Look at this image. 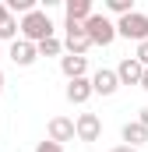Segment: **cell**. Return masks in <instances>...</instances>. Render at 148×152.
Segmentation results:
<instances>
[{"mask_svg":"<svg viewBox=\"0 0 148 152\" xmlns=\"http://www.w3.org/2000/svg\"><path fill=\"white\" fill-rule=\"evenodd\" d=\"M116 78H120V85H138V88H141L145 64H141L138 57H123V60H120V67H116Z\"/></svg>","mask_w":148,"mask_h":152,"instance_id":"obj_8","label":"cell"},{"mask_svg":"<svg viewBox=\"0 0 148 152\" xmlns=\"http://www.w3.org/2000/svg\"><path fill=\"white\" fill-rule=\"evenodd\" d=\"M64 96H67V103H74V106H85V103L95 96V88H92V78H74V81H67Z\"/></svg>","mask_w":148,"mask_h":152,"instance_id":"obj_9","label":"cell"},{"mask_svg":"<svg viewBox=\"0 0 148 152\" xmlns=\"http://www.w3.org/2000/svg\"><path fill=\"white\" fill-rule=\"evenodd\" d=\"M46 134H49V142L64 145V142H74V138H78V127H74L71 117H53V120L46 124Z\"/></svg>","mask_w":148,"mask_h":152,"instance_id":"obj_7","label":"cell"},{"mask_svg":"<svg viewBox=\"0 0 148 152\" xmlns=\"http://www.w3.org/2000/svg\"><path fill=\"white\" fill-rule=\"evenodd\" d=\"M60 71H64V78H67V81L85 78V75H88V57H74V53L60 57Z\"/></svg>","mask_w":148,"mask_h":152,"instance_id":"obj_12","label":"cell"},{"mask_svg":"<svg viewBox=\"0 0 148 152\" xmlns=\"http://www.w3.org/2000/svg\"><path fill=\"white\" fill-rule=\"evenodd\" d=\"M106 7H110L113 14H120V18L134 14V0H106Z\"/></svg>","mask_w":148,"mask_h":152,"instance_id":"obj_15","label":"cell"},{"mask_svg":"<svg viewBox=\"0 0 148 152\" xmlns=\"http://www.w3.org/2000/svg\"><path fill=\"white\" fill-rule=\"evenodd\" d=\"M138 120H141V124L148 127V106H141V110H138Z\"/></svg>","mask_w":148,"mask_h":152,"instance_id":"obj_19","label":"cell"},{"mask_svg":"<svg viewBox=\"0 0 148 152\" xmlns=\"http://www.w3.org/2000/svg\"><path fill=\"white\" fill-rule=\"evenodd\" d=\"M64 50L74 53V57H85V53L92 50V39H88V32H85V25L64 21Z\"/></svg>","mask_w":148,"mask_h":152,"instance_id":"obj_3","label":"cell"},{"mask_svg":"<svg viewBox=\"0 0 148 152\" xmlns=\"http://www.w3.org/2000/svg\"><path fill=\"white\" fill-rule=\"evenodd\" d=\"M53 32H57V28H53V21H49V14H46V11H32V14H25V18H21V39H28V42H46V39H53Z\"/></svg>","mask_w":148,"mask_h":152,"instance_id":"obj_1","label":"cell"},{"mask_svg":"<svg viewBox=\"0 0 148 152\" xmlns=\"http://www.w3.org/2000/svg\"><path fill=\"white\" fill-rule=\"evenodd\" d=\"M134 57H138V60H141V64L148 67V42H138V50H134Z\"/></svg>","mask_w":148,"mask_h":152,"instance_id":"obj_17","label":"cell"},{"mask_svg":"<svg viewBox=\"0 0 148 152\" xmlns=\"http://www.w3.org/2000/svg\"><path fill=\"white\" fill-rule=\"evenodd\" d=\"M110 152H138V149H131V145H113Z\"/></svg>","mask_w":148,"mask_h":152,"instance_id":"obj_20","label":"cell"},{"mask_svg":"<svg viewBox=\"0 0 148 152\" xmlns=\"http://www.w3.org/2000/svg\"><path fill=\"white\" fill-rule=\"evenodd\" d=\"M120 138H123V145H131V149H141L148 142V127L141 120H127L123 124V131H120Z\"/></svg>","mask_w":148,"mask_h":152,"instance_id":"obj_11","label":"cell"},{"mask_svg":"<svg viewBox=\"0 0 148 152\" xmlns=\"http://www.w3.org/2000/svg\"><path fill=\"white\" fill-rule=\"evenodd\" d=\"M11 18H14V14H11V7H7V4H0V28H4Z\"/></svg>","mask_w":148,"mask_h":152,"instance_id":"obj_18","label":"cell"},{"mask_svg":"<svg viewBox=\"0 0 148 152\" xmlns=\"http://www.w3.org/2000/svg\"><path fill=\"white\" fill-rule=\"evenodd\" d=\"M0 92H4V71H0Z\"/></svg>","mask_w":148,"mask_h":152,"instance_id":"obj_22","label":"cell"},{"mask_svg":"<svg viewBox=\"0 0 148 152\" xmlns=\"http://www.w3.org/2000/svg\"><path fill=\"white\" fill-rule=\"evenodd\" d=\"M36 152H67V149H64V145H57V142H49V138H46V142H39V145H36Z\"/></svg>","mask_w":148,"mask_h":152,"instance_id":"obj_16","label":"cell"},{"mask_svg":"<svg viewBox=\"0 0 148 152\" xmlns=\"http://www.w3.org/2000/svg\"><path fill=\"white\" fill-rule=\"evenodd\" d=\"M64 53V39H46V42H39V57H60Z\"/></svg>","mask_w":148,"mask_h":152,"instance_id":"obj_14","label":"cell"},{"mask_svg":"<svg viewBox=\"0 0 148 152\" xmlns=\"http://www.w3.org/2000/svg\"><path fill=\"white\" fill-rule=\"evenodd\" d=\"M64 11H67V21H78L85 25L95 11H92V0H64Z\"/></svg>","mask_w":148,"mask_h":152,"instance_id":"obj_13","label":"cell"},{"mask_svg":"<svg viewBox=\"0 0 148 152\" xmlns=\"http://www.w3.org/2000/svg\"><path fill=\"white\" fill-rule=\"evenodd\" d=\"M116 32H120V39H134V42H148V14L134 11V14L120 18V21H116Z\"/></svg>","mask_w":148,"mask_h":152,"instance_id":"obj_4","label":"cell"},{"mask_svg":"<svg viewBox=\"0 0 148 152\" xmlns=\"http://www.w3.org/2000/svg\"><path fill=\"white\" fill-rule=\"evenodd\" d=\"M7 57L14 60V67H32V64L39 60V46H36V42H28V39H14Z\"/></svg>","mask_w":148,"mask_h":152,"instance_id":"obj_6","label":"cell"},{"mask_svg":"<svg viewBox=\"0 0 148 152\" xmlns=\"http://www.w3.org/2000/svg\"><path fill=\"white\" fill-rule=\"evenodd\" d=\"M92 88H95V96H113V92L120 88V78H116V71H110V67H99V71L92 75Z\"/></svg>","mask_w":148,"mask_h":152,"instance_id":"obj_10","label":"cell"},{"mask_svg":"<svg viewBox=\"0 0 148 152\" xmlns=\"http://www.w3.org/2000/svg\"><path fill=\"white\" fill-rule=\"evenodd\" d=\"M141 88L148 92V67H145V78H141Z\"/></svg>","mask_w":148,"mask_h":152,"instance_id":"obj_21","label":"cell"},{"mask_svg":"<svg viewBox=\"0 0 148 152\" xmlns=\"http://www.w3.org/2000/svg\"><path fill=\"white\" fill-rule=\"evenodd\" d=\"M85 32L92 39V46H113L120 32H116V21H110L106 14H92L88 21H85Z\"/></svg>","mask_w":148,"mask_h":152,"instance_id":"obj_2","label":"cell"},{"mask_svg":"<svg viewBox=\"0 0 148 152\" xmlns=\"http://www.w3.org/2000/svg\"><path fill=\"white\" fill-rule=\"evenodd\" d=\"M74 127H78V142H85V145H92V142L102 138V120L95 113H78Z\"/></svg>","mask_w":148,"mask_h":152,"instance_id":"obj_5","label":"cell"}]
</instances>
